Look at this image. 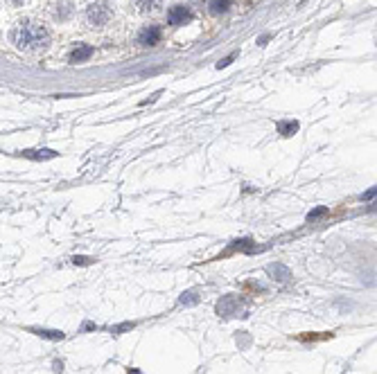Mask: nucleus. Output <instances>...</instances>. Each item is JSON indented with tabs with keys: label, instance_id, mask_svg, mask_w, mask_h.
I'll return each instance as SVG.
<instances>
[{
	"label": "nucleus",
	"instance_id": "8",
	"mask_svg": "<svg viewBox=\"0 0 377 374\" xmlns=\"http://www.w3.org/2000/svg\"><path fill=\"white\" fill-rule=\"evenodd\" d=\"M91 54H93V48H91V45H79L77 50H72L70 61H72V63H82V61H86Z\"/></svg>",
	"mask_w": 377,
	"mask_h": 374
},
{
	"label": "nucleus",
	"instance_id": "7",
	"mask_svg": "<svg viewBox=\"0 0 377 374\" xmlns=\"http://www.w3.org/2000/svg\"><path fill=\"white\" fill-rule=\"evenodd\" d=\"M23 156L30 158V160H50V158H57V151H52V149H41V151H23Z\"/></svg>",
	"mask_w": 377,
	"mask_h": 374
},
{
	"label": "nucleus",
	"instance_id": "5",
	"mask_svg": "<svg viewBox=\"0 0 377 374\" xmlns=\"http://www.w3.org/2000/svg\"><path fill=\"white\" fill-rule=\"evenodd\" d=\"M158 39H161V30H158L156 25L145 27V30L138 34V43H140V45H156Z\"/></svg>",
	"mask_w": 377,
	"mask_h": 374
},
{
	"label": "nucleus",
	"instance_id": "3",
	"mask_svg": "<svg viewBox=\"0 0 377 374\" xmlns=\"http://www.w3.org/2000/svg\"><path fill=\"white\" fill-rule=\"evenodd\" d=\"M190 18H192V12L188 7H183V5H176V7H172L167 12V23L170 25H185Z\"/></svg>",
	"mask_w": 377,
	"mask_h": 374
},
{
	"label": "nucleus",
	"instance_id": "17",
	"mask_svg": "<svg viewBox=\"0 0 377 374\" xmlns=\"http://www.w3.org/2000/svg\"><path fill=\"white\" fill-rule=\"evenodd\" d=\"M72 261H75V264H93V257H82V255H79V257H75V259H72Z\"/></svg>",
	"mask_w": 377,
	"mask_h": 374
},
{
	"label": "nucleus",
	"instance_id": "1",
	"mask_svg": "<svg viewBox=\"0 0 377 374\" xmlns=\"http://www.w3.org/2000/svg\"><path fill=\"white\" fill-rule=\"evenodd\" d=\"M12 41L16 43V48L27 50V52H36V50H43L48 45L50 34L41 23L25 21L12 30Z\"/></svg>",
	"mask_w": 377,
	"mask_h": 374
},
{
	"label": "nucleus",
	"instance_id": "12",
	"mask_svg": "<svg viewBox=\"0 0 377 374\" xmlns=\"http://www.w3.org/2000/svg\"><path fill=\"white\" fill-rule=\"evenodd\" d=\"M199 302V296H197V291H185L183 296H181V305H197Z\"/></svg>",
	"mask_w": 377,
	"mask_h": 374
},
{
	"label": "nucleus",
	"instance_id": "6",
	"mask_svg": "<svg viewBox=\"0 0 377 374\" xmlns=\"http://www.w3.org/2000/svg\"><path fill=\"white\" fill-rule=\"evenodd\" d=\"M267 273L271 275L273 279H278V282H287V279L291 277L289 268H287L285 264H269L267 266Z\"/></svg>",
	"mask_w": 377,
	"mask_h": 374
},
{
	"label": "nucleus",
	"instance_id": "18",
	"mask_svg": "<svg viewBox=\"0 0 377 374\" xmlns=\"http://www.w3.org/2000/svg\"><path fill=\"white\" fill-rule=\"evenodd\" d=\"M129 374H142V372H138V370H133V367H131V370H129Z\"/></svg>",
	"mask_w": 377,
	"mask_h": 374
},
{
	"label": "nucleus",
	"instance_id": "11",
	"mask_svg": "<svg viewBox=\"0 0 377 374\" xmlns=\"http://www.w3.org/2000/svg\"><path fill=\"white\" fill-rule=\"evenodd\" d=\"M278 131H280L282 135H294L296 131H298V122H294V120H289V122H280V124H278Z\"/></svg>",
	"mask_w": 377,
	"mask_h": 374
},
{
	"label": "nucleus",
	"instance_id": "15",
	"mask_svg": "<svg viewBox=\"0 0 377 374\" xmlns=\"http://www.w3.org/2000/svg\"><path fill=\"white\" fill-rule=\"evenodd\" d=\"M133 327H136V322H124V325H120V327H113V334H122L124 329H133Z\"/></svg>",
	"mask_w": 377,
	"mask_h": 374
},
{
	"label": "nucleus",
	"instance_id": "4",
	"mask_svg": "<svg viewBox=\"0 0 377 374\" xmlns=\"http://www.w3.org/2000/svg\"><path fill=\"white\" fill-rule=\"evenodd\" d=\"M240 311V298L237 296H224L217 302V313L219 316H231V313Z\"/></svg>",
	"mask_w": 377,
	"mask_h": 374
},
{
	"label": "nucleus",
	"instance_id": "16",
	"mask_svg": "<svg viewBox=\"0 0 377 374\" xmlns=\"http://www.w3.org/2000/svg\"><path fill=\"white\" fill-rule=\"evenodd\" d=\"M377 196V187H373V190H368V192H364L361 194V201H370V199H375Z\"/></svg>",
	"mask_w": 377,
	"mask_h": 374
},
{
	"label": "nucleus",
	"instance_id": "13",
	"mask_svg": "<svg viewBox=\"0 0 377 374\" xmlns=\"http://www.w3.org/2000/svg\"><path fill=\"white\" fill-rule=\"evenodd\" d=\"M328 212V208L325 205H321V208H316V210H312L310 214H307V221H314V219H319V217H323V214Z\"/></svg>",
	"mask_w": 377,
	"mask_h": 374
},
{
	"label": "nucleus",
	"instance_id": "14",
	"mask_svg": "<svg viewBox=\"0 0 377 374\" xmlns=\"http://www.w3.org/2000/svg\"><path fill=\"white\" fill-rule=\"evenodd\" d=\"M138 3V7L142 9V12H147V9H154L158 5V0H136Z\"/></svg>",
	"mask_w": 377,
	"mask_h": 374
},
{
	"label": "nucleus",
	"instance_id": "19",
	"mask_svg": "<svg viewBox=\"0 0 377 374\" xmlns=\"http://www.w3.org/2000/svg\"><path fill=\"white\" fill-rule=\"evenodd\" d=\"M192 3H201V0H192Z\"/></svg>",
	"mask_w": 377,
	"mask_h": 374
},
{
	"label": "nucleus",
	"instance_id": "2",
	"mask_svg": "<svg viewBox=\"0 0 377 374\" xmlns=\"http://www.w3.org/2000/svg\"><path fill=\"white\" fill-rule=\"evenodd\" d=\"M86 14H88V21H91L93 25H104V23H109L113 9H111L106 3H93Z\"/></svg>",
	"mask_w": 377,
	"mask_h": 374
},
{
	"label": "nucleus",
	"instance_id": "9",
	"mask_svg": "<svg viewBox=\"0 0 377 374\" xmlns=\"http://www.w3.org/2000/svg\"><path fill=\"white\" fill-rule=\"evenodd\" d=\"M30 331L48 340H63V331H54V329H30Z\"/></svg>",
	"mask_w": 377,
	"mask_h": 374
},
{
	"label": "nucleus",
	"instance_id": "10",
	"mask_svg": "<svg viewBox=\"0 0 377 374\" xmlns=\"http://www.w3.org/2000/svg\"><path fill=\"white\" fill-rule=\"evenodd\" d=\"M233 5V0H210V12L212 14H224Z\"/></svg>",
	"mask_w": 377,
	"mask_h": 374
}]
</instances>
